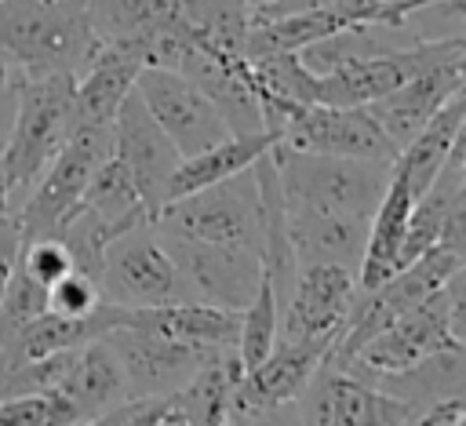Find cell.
Instances as JSON below:
<instances>
[{"instance_id": "2e32d148", "label": "cell", "mask_w": 466, "mask_h": 426, "mask_svg": "<svg viewBox=\"0 0 466 426\" xmlns=\"http://www.w3.org/2000/svg\"><path fill=\"white\" fill-rule=\"evenodd\" d=\"M339 335H317V339H273L269 353L240 371V382L233 390V411L244 408H277L299 397V390L309 382V375L328 360Z\"/></svg>"}, {"instance_id": "5b68a950", "label": "cell", "mask_w": 466, "mask_h": 426, "mask_svg": "<svg viewBox=\"0 0 466 426\" xmlns=\"http://www.w3.org/2000/svg\"><path fill=\"white\" fill-rule=\"evenodd\" d=\"M153 226L160 233H178V237H193V240L248 248L262 259L266 208H262L255 164L222 178V182H211V186H200L186 197L167 200L153 215Z\"/></svg>"}, {"instance_id": "8992f818", "label": "cell", "mask_w": 466, "mask_h": 426, "mask_svg": "<svg viewBox=\"0 0 466 426\" xmlns=\"http://www.w3.org/2000/svg\"><path fill=\"white\" fill-rule=\"evenodd\" d=\"M466 262L462 251L451 248H430L426 255H419L415 262H408L404 269L390 273L386 280H379L375 288H357V299L339 328V339L328 353L331 364L350 360L371 335H379L386 324H393L404 309H411L415 302H422L426 295H433L451 273H459Z\"/></svg>"}, {"instance_id": "9c48e42d", "label": "cell", "mask_w": 466, "mask_h": 426, "mask_svg": "<svg viewBox=\"0 0 466 426\" xmlns=\"http://www.w3.org/2000/svg\"><path fill=\"white\" fill-rule=\"evenodd\" d=\"M135 95L142 98L149 117L160 124V131L171 138L182 160L229 138V127L211 106V98L178 69L142 66L135 76Z\"/></svg>"}, {"instance_id": "ba28073f", "label": "cell", "mask_w": 466, "mask_h": 426, "mask_svg": "<svg viewBox=\"0 0 466 426\" xmlns=\"http://www.w3.org/2000/svg\"><path fill=\"white\" fill-rule=\"evenodd\" d=\"M113 153V124H73L66 146L11 211L22 237H47L58 222L80 204L84 186L98 171V164Z\"/></svg>"}, {"instance_id": "e0dca14e", "label": "cell", "mask_w": 466, "mask_h": 426, "mask_svg": "<svg viewBox=\"0 0 466 426\" xmlns=\"http://www.w3.org/2000/svg\"><path fill=\"white\" fill-rule=\"evenodd\" d=\"M459 91H466V55L462 58H448V62H437V66L415 73L400 87L371 98L364 109L375 117V124L382 127V135L397 149H404L426 127V120L451 95H459Z\"/></svg>"}, {"instance_id": "7c38bea8", "label": "cell", "mask_w": 466, "mask_h": 426, "mask_svg": "<svg viewBox=\"0 0 466 426\" xmlns=\"http://www.w3.org/2000/svg\"><path fill=\"white\" fill-rule=\"evenodd\" d=\"M277 146L382 160V164H393L397 157V146L382 135V127L364 106H324V102L291 106L277 127Z\"/></svg>"}, {"instance_id": "d590c367", "label": "cell", "mask_w": 466, "mask_h": 426, "mask_svg": "<svg viewBox=\"0 0 466 426\" xmlns=\"http://www.w3.org/2000/svg\"><path fill=\"white\" fill-rule=\"evenodd\" d=\"M248 4H251V7H255V4H266V0H248Z\"/></svg>"}, {"instance_id": "f1b7e54d", "label": "cell", "mask_w": 466, "mask_h": 426, "mask_svg": "<svg viewBox=\"0 0 466 426\" xmlns=\"http://www.w3.org/2000/svg\"><path fill=\"white\" fill-rule=\"evenodd\" d=\"M226 426H299L295 404H277V408H244V411H229Z\"/></svg>"}, {"instance_id": "d4e9b609", "label": "cell", "mask_w": 466, "mask_h": 426, "mask_svg": "<svg viewBox=\"0 0 466 426\" xmlns=\"http://www.w3.org/2000/svg\"><path fill=\"white\" fill-rule=\"evenodd\" d=\"M273 142H277V135H269V131H262V135H229V138H222L218 146H211V149H204V153H197V157L178 160V167H175V175H171V182H167L164 204L175 200V197H186V193H193V189H200V186L222 182V178L237 175V171L251 167ZM164 204H160V208H164Z\"/></svg>"}, {"instance_id": "ffe728a7", "label": "cell", "mask_w": 466, "mask_h": 426, "mask_svg": "<svg viewBox=\"0 0 466 426\" xmlns=\"http://www.w3.org/2000/svg\"><path fill=\"white\" fill-rule=\"evenodd\" d=\"M364 382L386 390L390 397L404 401L408 408L415 411H426V408H437V404H448V401H462V390H466V346H448V350H437L400 371H390V375H368Z\"/></svg>"}, {"instance_id": "9a60e30c", "label": "cell", "mask_w": 466, "mask_h": 426, "mask_svg": "<svg viewBox=\"0 0 466 426\" xmlns=\"http://www.w3.org/2000/svg\"><path fill=\"white\" fill-rule=\"evenodd\" d=\"M353 299H357V269L335 262L299 266L277 317V339L339 335Z\"/></svg>"}, {"instance_id": "4dcf8cb0", "label": "cell", "mask_w": 466, "mask_h": 426, "mask_svg": "<svg viewBox=\"0 0 466 426\" xmlns=\"http://www.w3.org/2000/svg\"><path fill=\"white\" fill-rule=\"evenodd\" d=\"M11 117H15V84L0 80V153H4V142L11 131Z\"/></svg>"}, {"instance_id": "f546056e", "label": "cell", "mask_w": 466, "mask_h": 426, "mask_svg": "<svg viewBox=\"0 0 466 426\" xmlns=\"http://www.w3.org/2000/svg\"><path fill=\"white\" fill-rule=\"evenodd\" d=\"M18 244H22L18 222L7 211L0 218V302H4V291H7V280H11V269H15V259H18Z\"/></svg>"}, {"instance_id": "30bf717a", "label": "cell", "mask_w": 466, "mask_h": 426, "mask_svg": "<svg viewBox=\"0 0 466 426\" xmlns=\"http://www.w3.org/2000/svg\"><path fill=\"white\" fill-rule=\"evenodd\" d=\"M157 229V226H153ZM164 251L178 266L193 302L222 306V309H244L258 284H262V259L248 248L233 244H211V240H193L178 233H160Z\"/></svg>"}, {"instance_id": "7a4b0ae2", "label": "cell", "mask_w": 466, "mask_h": 426, "mask_svg": "<svg viewBox=\"0 0 466 426\" xmlns=\"http://www.w3.org/2000/svg\"><path fill=\"white\" fill-rule=\"evenodd\" d=\"M73 131V76H25L15 80V117L0 153V175L11 211L55 160Z\"/></svg>"}, {"instance_id": "44dd1931", "label": "cell", "mask_w": 466, "mask_h": 426, "mask_svg": "<svg viewBox=\"0 0 466 426\" xmlns=\"http://www.w3.org/2000/svg\"><path fill=\"white\" fill-rule=\"evenodd\" d=\"M462 127H466V91L451 95V98L426 120V127H422L404 149H397V157H393V164H390V175H393L397 182H404L411 197H419V193L437 178V171L444 167L451 146L462 138Z\"/></svg>"}, {"instance_id": "cb8c5ba5", "label": "cell", "mask_w": 466, "mask_h": 426, "mask_svg": "<svg viewBox=\"0 0 466 426\" xmlns=\"http://www.w3.org/2000/svg\"><path fill=\"white\" fill-rule=\"evenodd\" d=\"M84 11L98 40L131 44L138 55L142 44L182 22V0H84Z\"/></svg>"}, {"instance_id": "8fae6325", "label": "cell", "mask_w": 466, "mask_h": 426, "mask_svg": "<svg viewBox=\"0 0 466 426\" xmlns=\"http://www.w3.org/2000/svg\"><path fill=\"white\" fill-rule=\"evenodd\" d=\"M299 426H400L419 411L324 360L291 401Z\"/></svg>"}, {"instance_id": "6da1fadb", "label": "cell", "mask_w": 466, "mask_h": 426, "mask_svg": "<svg viewBox=\"0 0 466 426\" xmlns=\"http://www.w3.org/2000/svg\"><path fill=\"white\" fill-rule=\"evenodd\" d=\"M98 44L84 0H0V58L15 80L76 76Z\"/></svg>"}, {"instance_id": "d6986e66", "label": "cell", "mask_w": 466, "mask_h": 426, "mask_svg": "<svg viewBox=\"0 0 466 426\" xmlns=\"http://www.w3.org/2000/svg\"><path fill=\"white\" fill-rule=\"evenodd\" d=\"M368 222L371 218L284 204V229H288V244L295 251V266L335 262V266L357 269L360 255H364V240H368Z\"/></svg>"}, {"instance_id": "7402d4cb", "label": "cell", "mask_w": 466, "mask_h": 426, "mask_svg": "<svg viewBox=\"0 0 466 426\" xmlns=\"http://www.w3.org/2000/svg\"><path fill=\"white\" fill-rule=\"evenodd\" d=\"M58 393L69 401V408L76 411L80 422L116 408L127 401V382L120 371V360L113 353V346L106 339L84 342L69 364V371L58 382Z\"/></svg>"}, {"instance_id": "e575fe53", "label": "cell", "mask_w": 466, "mask_h": 426, "mask_svg": "<svg viewBox=\"0 0 466 426\" xmlns=\"http://www.w3.org/2000/svg\"><path fill=\"white\" fill-rule=\"evenodd\" d=\"M164 426H186V422H178L175 415H167V419H164Z\"/></svg>"}, {"instance_id": "484cf974", "label": "cell", "mask_w": 466, "mask_h": 426, "mask_svg": "<svg viewBox=\"0 0 466 426\" xmlns=\"http://www.w3.org/2000/svg\"><path fill=\"white\" fill-rule=\"evenodd\" d=\"M80 204L91 208L98 218H106V222L116 226V229H127V226H135V222L153 218L149 208L142 204V197H138L131 175L124 171V164H120L113 153L98 164V171H95L91 182L84 186Z\"/></svg>"}, {"instance_id": "277c9868", "label": "cell", "mask_w": 466, "mask_h": 426, "mask_svg": "<svg viewBox=\"0 0 466 426\" xmlns=\"http://www.w3.org/2000/svg\"><path fill=\"white\" fill-rule=\"evenodd\" d=\"M466 346V306H462V269L451 273L433 295L404 309L393 324L371 335L350 360L335 364L357 379L400 371L437 350Z\"/></svg>"}, {"instance_id": "1f68e13d", "label": "cell", "mask_w": 466, "mask_h": 426, "mask_svg": "<svg viewBox=\"0 0 466 426\" xmlns=\"http://www.w3.org/2000/svg\"><path fill=\"white\" fill-rule=\"evenodd\" d=\"M11 211V204H7V189H4V175H0V218Z\"/></svg>"}, {"instance_id": "5bb4252c", "label": "cell", "mask_w": 466, "mask_h": 426, "mask_svg": "<svg viewBox=\"0 0 466 426\" xmlns=\"http://www.w3.org/2000/svg\"><path fill=\"white\" fill-rule=\"evenodd\" d=\"M113 157L131 175V182H135L142 204L149 208V215H157L164 197H167V182H171L182 157L171 146V138L160 131V124L149 117V109L142 106L135 87L113 117Z\"/></svg>"}, {"instance_id": "ac0fdd59", "label": "cell", "mask_w": 466, "mask_h": 426, "mask_svg": "<svg viewBox=\"0 0 466 426\" xmlns=\"http://www.w3.org/2000/svg\"><path fill=\"white\" fill-rule=\"evenodd\" d=\"M142 66L146 62L131 44L102 40L87 66L73 76V124H113Z\"/></svg>"}, {"instance_id": "836d02e7", "label": "cell", "mask_w": 466, "mask_h": 426, "mask_svg": "<svg viewBox=\"0 0 466 426\" xmlns=\"http://www.w3.org/2000/svg\"><path fill=\"white\" fill-rule=\"evenodd\" d=\"M0 80H11V84H15V73H11V66H7L4 58H0Z\"/></svg>"}, {"instance_id": "4fadbf2b", "label": "cell", "mask_w": 466, "mask_h": 426, "mask_svg": "<svg viewBox=\"0 0 466 426\" xmlns=\"http://www.w3.org/2000/svg\"><path fill=\"white\" fill-rule=\"evenodd\" d=\"M124 371L127 382V401H149V397H171L178 393L193 371L215 353V350H200V346H186L175 339H164L157 331H142V328H109L102 335Z\"/></svg>"}, {"instance_id": "4316f807", "label": "cell", "mask_w": 466, "mask_h": 426, "mask_svg": "<svg viewBox=\"0 0 466 426\" xmlns=\"http://www.w3.org/2000/svg\"><path fill=\"white\" fill-rule=\"evenodd\" d=\"M0 426H80V419L58 390H47L0 397Z\"/></svg>"}, {"instance_id": "3957f363", "label": "cell", "mask_w": 466, "mask_h": 426, "mask_svg": "<svg viewBox=\"0 0 466 426\" xmlns=\"http://www.w3.org/2000/svg\"><path fill=\"white\" fill-rule=\"evenodd\" d=\"M269 160L284 193L288 208H313V211H339L371 218L379 208L390 164L360 160V157H331V153H306L288 146H269Z\"/></svg>"}, {"instance_id": "d6a6232c", "label": "cell", "mask_w": 466, "mask_h": 426, "mask_svg": "<svg viewBox=\"0 0 466 426\" xmlns=\"http://www.w3.org/2000/svg\"><path fill=\"white\" fill-rule=\"evenodd\" d=\"M106 419H109V411H102V415H95V419H87V422H80V426H106Z\"/></svg>"}, {"instance_id": "52a82bcc", "label": "cell", "mask_w": 466, "mask_h": 426, "mask_svg": "<svg viewBox=\"0 0 466 426\" xmlns=\"http://www.w3.org/2000/svg\"><path fill=\"white\" fill-rule=\"evenodd\" d=\"M98 295L102 302H113L120 309L193 302L178 266L153 229V218L135 222L109 240L98 269Z\"/></svg>"}, {"instance_id": "603a6c76", "label": "cell", "mask_w": 466, "mask_h": 426, "mask_svg": "<svg viewBox=\"0 0 466 426\" xmlns=\"http://www.w3.org/2000/svg\"><path fill=\"white\" fill-rule=\"evenodd\" d=\"M240 357L237 346L233 350H215L197 371L193 379L171 393V415L186 426H226L229 411H233V390L240 382Z\"/></svg>"}, {"instance_id": "83f0119b", "label": "cell", "mask_w": 466, "mask_h": 426, "mask_svg": "<svg viewBox=\"0 0 466 426\" xmlns=\"http://www.w3.org/2000/svg\"><path fill=\"white\" fill-rule=\"evenodd\" d=\"M98 302H102L98 284L80 269L62 273L47 288V313H58V317H87L98 309Z\"/></svg>"}]
</instances>
